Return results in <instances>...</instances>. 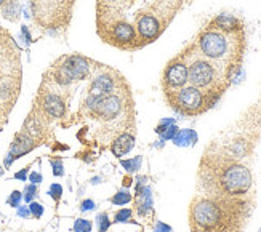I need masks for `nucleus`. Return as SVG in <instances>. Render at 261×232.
I'll use <instances>...</instances> for the list:
<instances>
[{"label":"nucleus","instance_id":"1","mask_svg":"<svg viewBox=\"0 0 261 232\" xmlns=\"http://www.w3.org/2000/svg\"><path fill=\"white\" fill-rule=\"evenodd\" d=\"M255 208L253 197L197 194L189 205L192 232H244Z\"/></svg>","mask_w":261,"mask_h":232},{"label":"nucleus","instance_id":"2","mask_svg":"<svg viewBox=\"0 0 261 232\" xmlns=\"http://www.w3.org/2000/svg\"><path fill=\"white\" fill-rule=\"evenodd\" d=\"M252 186V171L232 154L213 146L203 152L197 171V189L203 195L245 197Z\"/></svg>","mask_w":261,"mask_h":232},{"label":"nucleus","instance_id":"3","mask_svg":"<svg viewBox=\"0 0 261 232\" xmlns=\"http://www.w3.org/2000/svg\"><path fill=\"white\" fill-rule=\"evenodd\" d=\"M197 51L221 72L228 84L241 71L247 50V36L242 32H224L207 22L192 40Z\"/></svg>","mask_w":261,"mask_h":232},{"label":"nucleus","instance_id":"4","mask_svg":"<svg viewBox=\"0 0 261 232\" xmlns=\"http://www.w3.org/2000/svg\"><path fill=\"white\" fill-rule=\"evenodd\" d=\"M179 55L185 58L188 64V84L202 90L213 101H218L231 87L218 69L197 51L192 42Z\"/></svg>","mask_w":261,"mask_h":232},{"label":"nucleus","instance_id":"5","mask_svg":"<svg viewBox=\"0 0 261 232\" xmlns=\"http://www.w3.org/2000/svg\"><path fill=\"white\" fill-rule=\"evenodd\" d=\"M103 67V63H98L95 60H90L82 55H69L63 56L61 60L56 63L48 75L50 80L58 85L60 88H69L71 85L82 82V80H92V77Z\"/></svg>","mask_w":261,"mask_h":232},{"label":"nucleus","instance_id":"6","mask_svg":"<svg viewBox=\"0 0 261 232\" xmlns=\"http://www.w3.org/2000/svg\"><path fill=\"white\" fill-rule=\"evenodd\" d=\"M165 101L168 106L172 108L175 112L181 115H188V117H196V115L205 114L208 109L215 106V102L208 95H205L202 90L192 87V85H185L183 88L164 93Z\"/></svg>","mask_w":261,"mask_h":232},{"label":"nucleus","instance_id":"7","mask_svg":"<svg viewBox=\"0 0 261 232\" xmlns=\"http://www.w3.org/2000/svg\"><path fill=\"white\" fill-rule=\"evenodd\" d=\"M32 10L45 26L66 28L72 16L74 0H32Z\"/></svg>","mask_w":261,"mask_h":232},{"label":"nucleus","instance_id":"8","mask_svg":"<svg viewBox=\"0 0 261 232\" xmlns=\"http://www.w3.org/2000/svg\"><path fill=\"white\" fill-rule=\"evenodd\" d=\"M188 85V64L179 53L172 58L162 72V91L170 93Z\"/></svg>","mask_w":261,"mask_h":232},{"label":"nucleus","instance_id":"9","mask_svg":"<svg viewBox=\"0 0 261 232\" xmlns=\"http://www.w3.org/2000/svg\"><path fill=\"white\" fill-rule=\"evenodd\" d=\"M36 147V143H34L32 136H29V133H19L16 135L15 141L10 146V152L5 159V167H10L11 162L22 157L24 154L31 152V150Z\"/></svg>","mask_w":261,"mask_h":232},{"label":"nucleus","instance_id":"10","mask_svg":"<svg viewBox=\"0 0 261 232\" xmlns=\"http://www.w3.org/2000/svg\"><path fill=\"white\" fill-rule=\"evenodd\" d=\"M42 109L43 112L55 119H61L66 114V101L61 95L53 91H47L42 95Z\"/></svg>","mask_w":261,"mask_h":232},{"label":"nucleus","instance_id":"11","mask_svg":"<svg viewBox=\"0 0 261 232\" xmlns=\"http://www.w3.org/2000/svg\"><path fill=\"white\" fill-rule=\"evenodd\" d=\"M210 24L218 28L224 32H242L245 31V24L241 18H237L234 15H228V13H221V15H217L215 18H212Z\"/></svg>","mask_w":261,"mask_h":232},{"label":"nucleus","instance_id":"12","mask_svg":"<svg viewBox=\"0 0 261 232\" xmlns=\"http://www.w3.org/2000/svg\"><path fill=\"white\" fill-rule=\"evenodd\" d=\"M133 146H135V135L130 132H125V133H120L114 141H112L111 150L116 157L120 159L123 156H127L133 149Z\"/></svg>","mask_w":261,"mask_h":232},{"label":"nucleus","instance_id":"13","mask_svg":"<svg viewBox=\"0 0 261 232\" xmlns=\"http://www.w3.org/2000/svg\"><path fill=\"white\" fill-rule=\"evenodd\" d=\"M19 2L18 0H7L5 5L2 7V15L4 18L10 19V21H16L18 19V15H19Z\"/></svg>","mask_w":261,"mask_h":232},{"label":"nucleus","instance_id":"14","mask_svg":"<svg viewBox=\"0 0 261 232\" xmlns=\"http://www.w3.org/2000/svg\"><path fill=\"white\" fill-rule=\"evenodd\" d=\"M196 133L192 132V130H181L173 139H175V143L178 144V146H186V144H189V143H194L196 141Z\"/></svg>","mask_w":261,"mask_h":232},{"label":"nucleus","instance_id":"15","mask_svg":"<svg viewBox=\"0 0 261 232\" xmlns=\"http://www.w3.org/2000/svg\"><path fill=\"white\" fill-rule=\"evenodd\" d=\"M111 202L114 203V205H123V203H128V202H132V195H130L127 191H120V192H117L114 197H112Z\"/></svg>","mask_w":261,"mask_h":232},{"label":"nucleus","instance_id":"16","mask_svg":"<svg viewBox=\"0 0 261 232\" xmlns=\"http://www.w3.org/2000/svg\"><path fill=\"white\" fill-rule=\"evenodd\" d=\"M132 215H133V212L130 210V208H123V210H119L114 215V221L116 223H127L132 219Z\"/></svg>","mask_w":261,"mask_h":232},{"label":"nucleus","instance_id":"17","mask_svg":"<svg viewBox=\"0 0 261 232\" xmlns=\"http://www.w3.org/2000/svg\"><path fill=\"white\" fill-rule=\"evenodd\" d=\"M74 232H92V223L88 219H77L74 223Z\"/></svg>","mask_w":261,"mask_h":232},{"label":"nucleus","instance_id":"18","mask_svg":"<svg viewBox=\"0 0 261 232\" xmlns=\"http://www.w3.org/2000/svg\"><path fill=\"white\" fill-rule=\"evenodd\" d=\"M120 164H122V167L125 168L127 171H136V170L140 168L141 157H138V159H130V160H122Z\"/></svg>","mask_w":261,"mask_h":232},{"label":"nucleus","instance_id":"19","mask_svg":"<svg viewBox=\"0 0 261 232\" xmlns=\"http://www.w3.org/2000/svg\"><path fill=\"white\" fill-rule=\"evenodd\" d=\"M98 224H99V232H106L108 227L111 226V219L108 216V213H101L98 216Z\"/></svg>","mask_w":261,"mask_h":232},{"label":"nucleus","instance_id":"20","mask_svg":"<svg viewBox=\"0 0 261 232\" xmlns=\"http://www.w3.org/2000/svg\"><path fill=\"white\" fill-rule=\"evenodd\" d=\"M21 199H22V194H21L19 191H13V192L10 194V197H8V205L16 208V207H19Z\"/></svg>","mask_w":261,"mask_h":232},{"label":"nucleus","instance_id":"21","mask_svg":"<svg viewBox=\"0 0 261 232\" xmlns=\"http://www.w3.org/2000/svg\"><path fill=\"white\" fill-rule=\"evenodd\" d=\"M37 194V188H36V184H29L26 186V189H24V195H22V199H24L26 202H32L34 199V195Z\"/></svg>","mask_w":261,"mask_h":232},{"label":"nucleus","instance_id":"22","mask_svg":"<svg viewBox=\"0 0 261 232\" xmlns=\"http://www.w3.org/2000/svg\"><path fill=\"white\" fill-rule=\"evenodd\" d=\"M29 212L34 218H40L43 215V207L37 202H31L29 203Z\"/></svg>","mask_w":261,"mask_h":232},{"label":"nucleus","instance_id":"23","mask_svg":"<svg viewBox=\"0 0 261 232\" xmlns=\"http://www.w3.org/2000/svg\"><path fill=\"white\" fill-rule=\"evenodd\" d=\"M51 167H53V175L55 176H63L64 170H63V162L60 159H53L51 160Z\"/></svg>","mask_w":261,"mask_h":232},{"label":"nucleus","instance_id":"24","mask_svg":"<svg viewBox=\"0 0 261 232\" xmlns=\"http://www.w3.org/2000/svg\"><path fill=\"white\" fill-rule=\"evenodd\" d=\"M61 194H63V188H61V186H60V184H51V188H50V195L55 199V202H60Z\"/></svg>","mask_w":261,"mask_h":232},{"label":"nucleus","instance_id":"25","mask_svg":"<svg viewBox=\"0 0 261 232\" xmlns=\"http://www.w3.org/2000/svg\"><path fill=\"white\" fill-rule=\"evenodd\" d=\"M93 207H95V202L88 199V200H84L82 202V207L81 208H82V212H85V210H93Z\"/></svg>","mask_w":261,"mask_h":232},{"label":"nucleus","instance_id":"26","mask_svg":"<svg viewBox=\"0 0 261 232\" xmlns=\"http://www.w3.org/2000/svg\"><path fill=\"white\" fill-rule=\"evenodd\" d=\"M29 181H32V184H37V183L42 181V175H40V173L34 171V173H31V175H29Z\"/></svg>","mask_w":261,"mask_h":232},{"label":"nucleus","instance_id":"27","mask_svg":"<svg viewBox=\"0 0 261 232\" xmlns=\"http://www.w3.org/2000/svg\"><path fill=\"white\" fill-rule=\"evenodd\" d=\"M18 215L21 216V218H28L29 215H31V212H29V207L26 208V207H21V208H18Z\"/></svg>","mask_w":261,"mask_h":232},{"label":"nucleus","instance_id":"28","mask_svg":"<svg viewBox=\"0 0 261 232\" xmlns=\"http://www.w3.org/2000/svg\"><path fill=\"white\" fill-rule=\"evenodd\" d=\"M26 175H28V168H24V170H21V171L15 173V178H16V179H21V181H26Z\"/></svg>","mask_w":261,"mask_h":232},{"label":"nucleus","instance_id":"29","mask_svg":"<svg viewBox=\"0 0 261 232\" xmlns=\"http://www.w3.org/2000/svg\"><path fill=\"white\" fill-rule=\"evenodd\" d=\"M22 34H24L26 42H31V34L28 32V28H26V26H22Z\"/></svg>","mask_w":261,"mask_h":232},{"label":"nucleus","instance_id":"30","mask_svg":"<svg viewBox=\"0 0 261 232\" xmlns=\"http://www.w3.org/2000/svg\"><path fill=\"white\" fill-rule=\"evenodd\" d=\"M130 183H132L130 178H125V179H123V184H125V186H130Z\"/></svg>","mask_w":261,"mask_h":232},{"label":"nucleus","instance_id":"31","mask_svg":"<svg viewBox=\"0 0 261 232\" xmlns=\"http://www.w3.org/2000/svg\"><path fill=\"white\" fill-rule=\"evenodd\" d=\"M5 2H7V0H0V8H2V7L5 5Z\"/></svg>","mask_w":261,"mask_h":232}]
</instances>
